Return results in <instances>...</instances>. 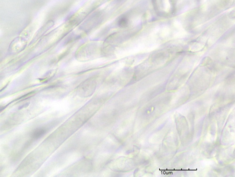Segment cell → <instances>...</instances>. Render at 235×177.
<instances>
[{
  "label": "cell",
  "instance_id": "3",
  "mask_svg": "<svg viewBox=\"0 0 235 177\" xmlns=\"http://www.w3.org/2000/svg\"><path fill=\"white\" fill-rule=\"evenodd\" d=\"M128 23V19H126L125 17H123V18L120 19L119 22H118V24H119V25L120 26V27H124L127 25Z\"/></svg>",
  "mask_w": 235,
  "mask_h": 177
},
{
  "label": "cell",
  "instance_id": "1",
  "mask_svg": "<svg viewBox=\"0 0 235 177\" xmlns=\"http://www.w3.org/2000/svg\"><path fill=\"white\" fill-rule=\"evenodd\" d=\"M27 45V43L22 38H16L15 39L12 41L9 48L13 52H20L24 50L25 46Z\"/></svg>",
  "mask_w": 235,
  "mask_h": 177
},
{
  "label": "cell",
  "instance_id": "2",
  "mask_svg": "<svg viewBox=\"0 0 235 177\" xmlns=\"http://www.w3.org/2000/svg\"><path fill=\"white\" fill-rule=\"evenodd\" d=\"M46 130L44 128H38L37 130H35L32 134V137L34 139H38L46 133Z\"/></svg>",
  "mask_w": 235,
  "mask_h": 177
}]
</instances>
